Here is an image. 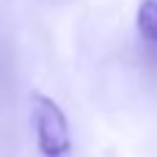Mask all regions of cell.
I'll use <instances>...</instances> for the list:
<instances>
[{
    "instance_id": "6da1fadb",
    "label": "cell",
    "mask_w": 157,
    "mask_h": 157,
    "mask_svg": "<svg viewBox=\"0 0 157 157\" xmlns=\"http://www.w3.org/2000/svg\"><path fill=\"white\" fill-rule=\"evenodd\" d=\"M30 119H33V135H36V146H39L41 157L72 155L69 119L52 97H47L41 91H33L30 94Z\"/></svg>"
},
{
    "instance_id": "7a4b0ae2",
    "label": "cell",
    "mask_w": 157,
    "mask_h": 157,
    "mask_svg": "<svg viewBox=\"0 0 157 157\" xmlns=\"http://www.w3.org/2000/svg\"><path fill=\"white\" fill-rule=\"evenodd\" d=\"M135 25H138V33L144 41L157 44V0H141L138 3Z\"/></svg>"
}]
</instances>
